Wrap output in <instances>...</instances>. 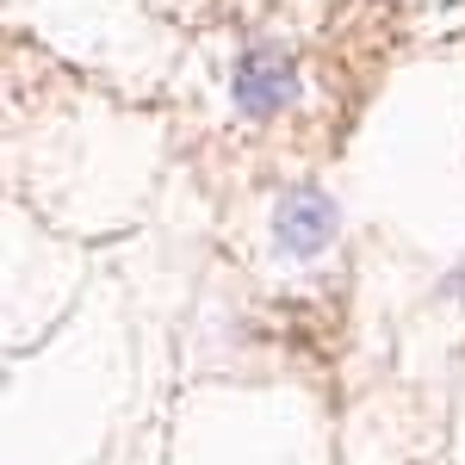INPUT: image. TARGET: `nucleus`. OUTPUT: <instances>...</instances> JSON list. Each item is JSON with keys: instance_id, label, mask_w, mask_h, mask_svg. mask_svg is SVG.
<instances>
[{"instance_id": "nucleus-1", "label": "nucleus", "mask_w": 465, "mask_h": 465, "mask_svg": "<svg viewBox=\"0 0 465 465\" xmlns=\"http://www.w3.org/2000/svg\"><path fill=\"white\" fill-rule=\"evenodd\" d=\"M230 94H236V112L254 118V124L280 118L298 100V63H292V50H280V44H249L242 63H236V87Z\"/></svg>"}, {"instance_id": "nucleus-2", "label": "nucleus", "mask_w": 465, "mask_h": 465, "mask_svg": "<svg viewBox=\"0 0 465 465\" xmlns=\"http://www.w3.org/2000/svg\"><path fill=\"white\" fill-rule=\"evenodd\" d=\"M335 230H341V205L322 193V186H292L280 193V205H273V249L292 254V261H311L335 242Z\"/></svg>"}]
</instances>
